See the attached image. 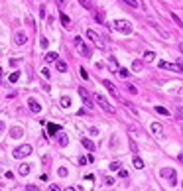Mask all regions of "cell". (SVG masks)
<instances>
[{
  "mask_svg": "<svg viewBox=\"0 0 183 191\" xmlns=\"http://www.w3.org/2000/svg\"><path fill=\"white\" fill-rule=\"evenodd\" d=\"M112 26H114V30H118L120 34H132V24L130 22H126V20H116L114 24H112Z\"/></svg>",
  "mask_w": 183,
  "mask_h": 191,
  "instance_id": "obj_1",
  "label": "cell"
},
{
  "mask_svg": "<svg viewBox=\"0 0 183 191\" xmlns=\"http://www.w3.org/2000/svg\"><path fill=\"white\" fill-rule=\"evenodd\" d=\"M28 156H32V146H30V144H22V146H18L14 150V158H18V160L28 158Z\"/></svg>",
  "mask_w": 183,
  "mask_h": 191,
  "instance_id": "obj_2",
  "label": "cell"
},
{
  "mask_svg": "<svg viewBox=\"0 0 183 191\" xmlns=\"http://www.w3.org/2000/svg\"><path fill=\"white\" fill-rule=\"evenodd\" d=\"M95 101H97V105L101 106V109L105 110V113H110V114L114 113V109H112V105H110L109 101H106L105 97H102V95H95Z\"/></svg>",
  "mask_w": 183,
  "mask_h": 191,
  "instance_id": "obj_3",
  "label": "cell"
},
{
  "mask_svg": "<svg viewBox=\"0 0 183 191\" xmlns=\"http://www.w3.org/2000/svg\"><path fill=\"white\" fill-rule=\"evenodd\" d=\"M79 95H81V99L85 101V105H87V109H93L95 106V101H93V97H91V93L87 89H83V87H79Z\"/></svg>",
  "mask_w": 183,
  "mask_h": 191,
  "instance_id": "obj_4",
  "label": "cell"
},
{
  "mask_svg": "<svg viewBox=\"0 0 183 191\" xmlns=\"http://www.w3.org/2000/svg\"><path fill=\"white\" fill-rule=\"evenodd\" d=\"M161 69H167V71H175V73H181V63H169V61H157Z\"/></svg>",
  "mask_w": 183,
  "mask_h": 191,
  "instance_id": "obj_5",
  "label": "cell"
},
{
  "mask_svg": "<svg viewBox=\"0 0 183 191\" xmlns=\"http://www.w3.org/2000/svg\"><path fill=\"white\" fill-rule=\"evenodd\" d=\"M87 38H89L91 41H93V43H97V47H105V41L101 40V36L97 34V32H93V30H87Z\"/></svg>",
  "mask_w": 183,
  "mask_h": 191,
  "instance_id": "obj_6",
  "label": "cell"
},
{
  "mask_svg": "<svg viewBox=\"0 0 183 191\" xmlns=\"http://www.w3.org/2000/svg\"><path fill=\"white\" fill-rule=\"evenodd\" d=\"M161 177H167V179L169 181H171V185H175L177 183V177H175V172H173V169L171 168H164V169H161Z\"/></svg>",
  "mask_w": 183,
  "mask_h": 191,
  "instance_id": "obj_7",
  "label": "cell"
},
{
  "mask_svg": "<svg viewBox=\"0 0 183 191\" xmlns=\"http://www.w3.org/2000/svg\"><path fill=\"white\" fill-rule=\"evenodd\" d=\"M73 41H75V45H77L79 49H81V53H83V55H85V57H89V55H91V49L87 47L85 43H83V40L79 38V36H75V40H73Z\"/></svg>",
  "mask_w": 183,
  "mask_h": 191,
  "instance_id": "obj_8",
  "label": "cell"
},
{
  "mask_svg": "<svg viewBox=\"0 0 183 191\" xmlns=\"http://www.w3.org/2000/svg\"><path fill=\"white\" fill-rule=\"evenodd\" d=\"M22 136H24V128L22 126H12L10 128V138L18 140V138H22Z\"/></svg>",
  "mask_w": 183,
  "mask_h": 191,
  "instance_id": "obj_9",
  "label": "cell"
},
{
  "mask_svg": "<svg viewBox=\"0 0 183 191\" xmlns=\"http://www.w3.org/2000/svg\"><path fill=\"white\" fill-rule=\"evenodd\" d=\"M28 106H30V110H32V113H36V114H37V113L41 110V105H40V102L36 101V99H32V97L28 99Z\"/></svg>",
  "mask_w": 183,
  "mask_h": 191,
  "instance_id": "obj_10",
  "label": "cell"
},
{
  "mask_svg": "<svg viewBox=\"0 0 183 191\" xmlns=\"http://www.w3.org/2000/svg\"><path fill=\"white\" fill-rule=\"evenodd\" d=\"M26 41H28V36L24 34V32H18V34L14 36V43H16V45H24Z\"/></svg>",
  "mask_w": 183,
  "mask_h": 191,
  "instance_id": "obj_11",
  "label": "cell"
},
{
  "mask_svg": "<svg viewBox=\"0 0 183 191\" xmlns=\"http://www.w3.org/2000/svg\"><path fill=\"white\" fill-rule=\"evenodd\" d=\"M41 124H45V128H47V134H55V132L61 130L59 124H53V122H41Z\"/></svg>",
  "mask_w": 183,
  "mask_h": 191,
  "instance_id": "obj_12",
  "label": "cell"
},
{
  "mask_svg": "<svg viewBox=\"0 0 183 191\" xmlns=\"http://www.w3.org/2000/svg\"><path fill=\"white\" fill-rule=\"evenodd\" d=\"M148 24H150V26H152L156 32H160V36H161V38H169V34H167V32H164V30H161V28L156 24V22H154V20H148Z\"/></svg>",
  "mask_w": 183,
  "mask_h": 191,
  "instance_id": "obj_13",
  "label": "cell"
},
{
  "mask_svg": "<svg viewBox=\"0 0 183 191\" xmlns=\"http://www.w3.org/2000/svg\"><path fill=\"white\" fill-rule=\"evenodd\" d=\"M57 57H59V55H57L55 51H49V53H45V55H43V61L51 63V61H57Z\"/></svg>",
  "mask_w": 183,
  "mask_h": 191,
  "instance_id": "obj_14",
  "label": "cell"
},
{
  "mask_svg": "<svg viewBox=\"0 0 183 191\" xmlns=\"http://www.w3.org/2000/svg\"><path fill=\"white\" fill-rule=\"evenodd\" d=\"M81 142H83V146H85L87 150H91V152L95 150V142H93V140H89V138H83Z\"/></svg>",
  "mask_w": 183,
  "mask_h": 191,
  "instance_id": "obj_15",
  "label": "cell"
},
{
  "mask_svg": "<svg viewBox=\"0 0 183 191\" xmlns=\"http://www.w3.org/2000/svg\"><path fill=\"white\" fill-rule=\"evenodd\" d=\"M150 128H152L154 134H161V124L160 122H152V124H150Z\"/></svg>",
  "mask_w": 183,
  "mask_h": 191,
  "instance_id": "obj_16",
  "label": "cell"
},
{
  "mask_svg": "<svg viewBox=\"0 0 183 191\" xmlns=\"http://www.w3.org/2000/svg\"><path fill=\"white\" fill-rule=\"evenodd\" d=\"M18 173H20V175H28V173H30V165L22 164V165H20V169H18Z\"/></svg>",
  "mask_w": 183,
  "mask_h": 191,
  "instance_id": "obj_17",
  "label": "cell"
},
{
  "mask_svg": "<svg viewBox=\"0 0 183 191\" xmlns=\"http://www.w3.org/2000/svg\"><path fill=\"white\" fill-rule=\"evenodd\" d=\"M122 2L128 4L130 8H134V10H138V8H140V2H138V0H122Z\"/></svg>",
  "mask_w": 183,
  "mask_h": 191,
  "instance_id": "obj_18",
  "label": "cell"
},
{
  "mask_svg": "<svg viewBox=\"0 0 183 191\" xmlns=\"http://www.w3.org/2000/svg\"><path fill=\"white\" fill-rule=\"evenodd\" d=\"M109 69H110V71H116V69H118V63H116V57H110V59H109Z\"/></svg>",
  "mask_w": 183,
  "mask_h": 191,
  "instance_id": "obj_19",
  "label": "cell"
},
{
  "mask_svg": "<svg viewBox=\"0 0 183 191\" xmlns=\"http://www.w3.org/2000/svg\"><path fill=\"white\" fill-rule=\"evenodd\" d=\"M102 85H105V87H106V89H109V91H110V93H112V95H116V87H114V85H112V83H110V81H106V79H105V81H102Z\"/></svg>",
  "mask_w": 183,
  "mask_h": 191,
  "instance_id": "obj_20",
  "label": "cell"
},
{
  "mask_svg": "<svg viewBox=\"0 0 183 191\" xmlns=\"http://www.w3.org/2000/svg\"><path fill=\"white\" fill-rule=\"evenodd\" d=\"M55 65H57V71H61V73L67 71V63L65 61H55Z\"/></svg>",
  "mask_w": 183,
  "mask_h": 191,
  "instance_id": "obj_21",
  "label": "cell"
},
{
  "mask_svg": "<svg viewBox=\"0 0 183 191\" xmlns=\"http://www.w3.org/2000/svg\"><path fill=\"white\" fill-rule=\"evenodd\" d=\"M156 110H157L160 114H164V116H171V110H167L165 106H156Z\"/></svg>",
  "mask_w": 183,
  "mask_h": 191,
  "instance_id": "obj_22",
  "label": "cell"
},
{
  "mask_svg": "<svg viewBox=\"0 0 183 191\" xmlns=\"http://www.w3.org/2000/svg\"><path fill=\"white\" fill-rule=\"evenodd\" d=\"M134 168H138V169H142V168H144V161H142V158L134 156Z\"/></svg>",
  "mask_w": 183,
  "mask_h": 191,
  "instance_id": "obj_23",
  "label": "cell"
},
{
  "mask_svg": "<svg viewBox=\"0 0 183 191\" xmlns=\"http://www.w3.org/2000/svg\"><path fill=\"white\" fill-rule=\"evenodd\" d=\"M57 140H59V144H61V146H67V144H69L67 134H59V138H57Z\"/></svg>",
  "mask_w": 183,
  "mask_h": 191,
  "instance_id": "obj_24",
  "label": "cell"
},
{
  "mask_svg": "<svg viewBox=\"0 0 183 191\" xmlns=\"http://www.w3.org/2000/svg\"><path fill=\"white\" fill-rule=\"evenodd\" d=\"M20 79V71H14V73H10V77H8V81L10 83H16Z\"/></svg>",
  "mask_w": 183,
  "mask_h": 191,
  "instance_id": "obj_25",
  "label": "cell"
},
{
  "mask_svg": "<svg viewBox=\"0 0 183 191\" xmlns=\"http://www.w3.org/2000/svg\"><path fill=\"white\" fill-rule=\"evenodd\" d=\"M61 106H71V97H61Z\"/></svg>",
  "mask_w": 183,
  "mask_h": 191,
  "instance_id": "obj_26",
  "label": "cell"
},
{
  "mask_svg": "<svg viewBox=\"0 0 183 191\" xmlns=\"http://www.w3.org/2000/svg\"><path fill=\"white\" fill-rule=\"evenodd\" d=\"M144 59H146V61H154V59H156V53H154V51H146V53H144Z\"/></svg>",
  "mask_w": 183,
  "mask_h": 191,
  "instance_id": "obj_27",
  "label": "cell"
},
{
  "mask_svg": "<svg viewBox=\"0 0 183 191\" xmlns=\"http://www.w3.org/2000/svg\"><path fill=\"white\" fill-rule=\"evenodd\" d=\"M116 71L120 73V77H122V79H128V77H130V71H128V69H116Z\"/></svg>",
  "mask_w": 183,
  "mask_h": 191,
  "instance_id": "obj_28",
  "label": "cell"
},
{
  "mask_svg": "<svg viewBox=\"0 0 183 191\" xmlns=\"http://www.w3.org/2000/svg\"><path fill=\"white\" fill-rule=\"evenodd\" d=\"M59 20H61V24H63V26H69V24H71V20H69L65 14H61V16H59Z\"/></svg>",
  "mask_w": 183,
  "mask_h": 191,
  "instance_id": "obj_29",
  "label": "cell"
},
{
  "mask_svg": "<svg viewBox=\"0 0 183 191\" xmlns=\"http://www.w3.org/2000/svg\"><path fill=\"white\" fill-rule=\"evenodd\" d=\"M128 144H130V150H132V152H134V154H138V144H136L134 140H130Z\"/></svg>",
  "mask_w": 183,
  "mask_h": 191,
  "instance_id": "obj_30",
  "label": "cell"
},
{
  "mask_svg": "<svg viewBox=\"0 0 183 191\" xmlns=\"http://www.w3.org/2000/svg\"><path fill=\"white\" fill-rule=\"evenodd\" d=\"M105 185H109V187H112V185H114V179H112L110 175H106V177H105Z\"/></svg>",
  "mask_w": 183,
  "mask_h": 191,
  "instance_id": "obj_31",
  "label": "cell"
},
{
  "mask_svg": "<svg viewBox=\"0 0 183 191\" xmlns=\"http://www.w3.org/2000/svg\"><path fill=\"white\" fill-rule=\"evenodd\" d=\"M140 69H142V63H140V61H134V63H132V71H140Z\"/></svg>",
  "mask_w": 183,
  "mask_h": 191,
  "instance_id": "obj_32",
  "label": "cell"
},
{
  "mask_svg": "<svg viewBox=\"0 0 183 191\" xmlns=\"http://www.w3.org/2000/svg\"><path fill=\"white\" fill-rule=\"evenodd\" d=\"M57 173H59L61 177H65V175L69 173V169H67V168H59V169H57Z\"/></svg>",
  "mask_w": 183,
  "mask_h": 191,
  "instance_id": "obj_33",
  "label": "cell"
},
{
  "mask_svg": "<svg viewBox=\"0 0 183 191\" xmlns=\"http://www.w3.org/2000/svg\"><path fill=\"white\" fill-rule=\"evenodd\" d=\"M118 168H120V161H112L110 164V172H116Z\"/></svg>",
  "mask_w": 183,
  "mask_h": 191,
  "instance_id": "obj_34",
  "label": "cell"
},
{
  "mask_svg": "<svg viewBox=\"0 0 183 191\" xmlns=\"http://www.w3.org/2000/svg\"><path fill=\"white\" fill-rule=\"evenodd\" d=\"M126 175H128L126 169H124V168H118V177H126Z\"/></svg>",
  "mask_w": 183,
  "mask_h": 191,
  "instance_id": "obj_35",
  "label": "cell"
},
{
  "mask_svg": "<svg viewBox=\"0 0 183 191\" xmlns=\"http://www.w3.org/2000/svg\"><path fill=\"white\" fill-rule=\"evenodd\" d=\"M20 61H22L20 57H18V59H16V57H12V59H10V65H12V67H16V65H18Z\"/></svg>",
  "mask_w": 183,
  "mask_h": 191,
  "instance_id": "obj_36",
  "label": "cell"
},
{
  "mask_svg": "<svg viewBox=\"0 0 183 191\" xmlns=\"http://www.w3.org/2000/svg\"><path fill=\"white\" fill-rule=\"evenodd\" d=\"M49 191H61V187L57 183H51V185H49Z\"/></svg>",
  "mask_w": 183,
  "mask_h": 191,
  "instance_id": "obj_37",
  "label": "cell"
},
{
  "mask_svg": "<svg viewBox=\"0 0 183 191\" xmlns=\"http://www.w3.org/2000/svg\"><path fill=\"white\" fill-rule=\"evenodd\" d=\"M128 93H132V95H136V93H138V89H136V87H134V85H128Z\"/></svg>",
  "mask_w": 183,
  "mask_h": 191,
  "instance_id": "obj_38",
  "label": "cell"
},
{
  "mask_svg": "<svg viewBox=\"0 0 183 191\" xmlns=\"http://www.w3.org/2000/svg\"><path fill=\"white\" fill-rule=\"evenodd\" d=\"M81 2V6H85V8H91V0H79Z\"/></svg>",
  "mask_w": 183,
  "mask_h": 191,
  "instance_id": "obj_39",
  "label": "cell"
},
{
  "mask_svg": "<svg viewBox=\"0 0 183 191\" xmlns=\"http://www.w3.org/2000/svg\"><path fill=\"white\" fill-rule=\"evenodd\" d=\"M41 75H43V77H47V79H49V69H47V67H43V69H41Z\"/></svg>",
  "mask_w": 183,
  "mask_h": 191,
  "instance_id": "obj_40",
  "label": "cell"
},
{
  "mask_svg": "<svg viewBox=\"0 0 183 191\" xmlns=\"http://www.w3.org/2000/svg\"><path fill=\"white\" fill-rule=\"evenodd\" d=\"M79 71H81V77H83V79H89V75H87V71H85V69H83V67L79 69Z\"/></svg>",
  "mask_w": 183,
  "mask_h": 191,
  "instance_id": "obj_41",
  "label": "cell"
},
{
  "mask_svg": "<svg viewBox=\"0 0 183 191\" xmlns=\"http://www.w3.org/2000/svg\"><path fill=\"white\" fill-rule=\"evenodd\" d=\"M85 164H89V161H87V158H79V165H85Z\"/></svg>",
  "mask_w": 183,
  "mask_h": 191,
  "instance_id": "obj_42",
  "label": "cell"
},
{
  "mask_svg": "<svg viewBox=\"0 0 183 191\" xmlns=\"http://www.w3.org/2000/svg\"><path fill=\"white\" fill-rule=\"evenodd\" d=\"M97 20H98V22H105V16H102V12H98V14H97Z\"/></svg>",
  "mask_w": 183,
  "mask_h": 191,
  "instance_id": "obj_43",
  "label": "cell"
},
{
  "mask_svg": "<svg viewBox=\"0 0 183 191\" xmlns=\"http://www.w3.org/2000/svg\"><path fill=\"white\" fill-rule=\"evenodd\" d=\"M26 189H28V191H37V187H36V185H32V183L26 185Z\"/></svg>",
  "mask_w": 183,
  "mask_h": 191,
  "instance_id": "obj_44",
  "label": "cell"
},
{
  "mask_svg": "<svg viewBox=\"0 0 183 191\" xmlns=\"http://www.w3.org/2000/svg\"><path fill=\"white\" fill-rule=\"evenodd\" d=\"M40 43H41V47H47V40H45V38H41Z\"/></svg>",
  "mask_w": 183,
  "mask_h": 191,
  "instance_id": "obj_45",
  "label": "cell"
},
{
  "mask_svg": "<svg viewBox=\"0 0 183 191\" xmlns=\"http://www.w3.org/2000/svg\"><path fill=\"white\" fill-rule=\"evenodd\" d=\"M89 130H91V134H95V136H97V134H98V130H97V128H95V126H91V128H89Z\"/></svg>",
  "mask_w": 183,
  "mask_h": 191,
  "instance_id": "obj_46",
  "label": "cell"
},
{
  "mask_svg": "<svg viewBox=\"0 0 183 191\" xmlns=\"http://www.w3.org/2000/svg\"><path fill=\"white\" fill-rule=\"evenodd\" d=\"M40 16H41V18L45 16V6H41V8H40Z\"/></svg>",
  "mask_w": 183,
  "mask_h": 191,
  "instance_id": "obj_47",
  "label": "cell"
},
{
  "mask_svg": "<svg viewBox=\"0 0 183 191\" xmlns=\"http://www.w3.org/2000/svg\"><path fill=\"white\" fill-rule=\"evenodd\" d=\"M4 128H6V124H4L2 120H0V132H4Z\"/></svg>",
  "mask_w": 183,
  "mask_h": 191,
  "instance_id": "obj_48",
  "label": "cell"
},
{
  "mask_svg": "<svg viewBox=\"0 0 183 191\" xmlns=\"http://www.w3.org/2000/svg\"><path fill=\"white\" fill-rule=\"evenodd\" d=\"M2 75H4V69L0 67V81H2Z\"/></svg>",
  "mask_w": 183,
  "mask_h": 191,
  "instance_id": "obj_49",
  "label": "cell"
},
{
  "mask_svg": "<svg viewBox=\"0 0 183 191\" xmlns=\"http://www.w3.org/2000/svg\"><path fill=\"white\" fill-rule=\"evenodd\" d=\"M65 191H75V187H65Z\"/></svg>",
  "mask_w": 183,
  "mask_h": 191,
  "instance_id": "obj_50",
  "label": "cell"
}]
</instances>
